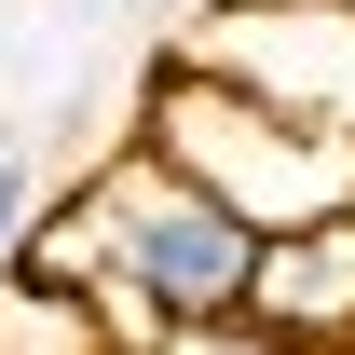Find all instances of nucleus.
Listing matches in <instances>:
<instances>
[{"label":"nucleus","instance_id":"6","mask_svg":"<svg viewBox=\"0 0 355 355\" xmlns=\"http://www.w3.org/2000/svg\"><path fill=\"white\" fill-rule=\"evenodd\" d=\"M14 260H28V178L0 164V273H14Z\"/></svg>","mask_w":355,"mask_h":355},{"label":"nucleus","instance_id":"1","mask_svg":"<svg viewBox=\"0 0 355 355\" xmlns=\"http://www.w3.org/2000/svg\"><path fill=\"white\" fill-rule=\"evenodd\" d=\"M28 273L83 287L123 355H164V342H205V328H246V301H260V232L232 219L219 191H191L178 164L110 150V164L55 205V232L28 246Z\"/></svg>","mask_w":355,"mask_h":355},{"label":"nucleus","instance_id":"2","mask_svg":"<svg viewBox=\"0 0 355 355\" xmlns=\"http://www.w3.org/2000/svg\"><path fill=\"white\" fill-rule=\"evenodd\" d=\"M137 150H150V164H178L191 191H219L260 246L355 219V150H342V137H314V123H287V110H260V96L205 83L191 55H164V69H150Z\"/></svg>","mask_w":355,"mask_h":355},{"label":"nucleus","instance_id":"7","mask_svg":"<svg viewBox=\"0 0 355 355\" xmlns=\"http://www.w3.org/2000/svg\"><path fill=\"white\" fill-rule=\"evenodd\" d=\"M328 14H355V0H328Z\"/></svg>","mask_w":355,"mask_h":355},{"label":"nucleus","instance_id":"4","mask_svg":"<svg viewBox=\"0 0 355 355\" xmlns=\"http://www.w3.org/2000/svg\"><path fill=\"white\" fill-rule=\"evenodd\" d=\"M246 328L287 342V355H355V219L260 246V301H246Z\"/></svg>","mask_w":355,"mask_h":355},{"label":"nucleus","instance_id":"5","mask_svg":"<svg viewBox=\"0 0 355 355\" xmlns=\"http://www.w3.org/2000/svg\"><path fill=\"white\" fill-rule=\"evenodd\" d=\"M0 355H123L110 342V314L83 301V287H55V273H0Z\"/></svg>","mask_w":355,"mask_h":355},{"label":"nucleus","instance_id":"3","mask_svg":"<svg viewBox=\"0 0 355 355\" xmlns=\"http://www.w3.org/2000/svg\"><path fill=\"white\" fill-rule=\"evenodd\" d=\"M178 55L205 83H232V96H260V110L355 150V14H328V0H205V28Z\"/></svg>","mask_w":355,"mask_h":355}]
</instances>
